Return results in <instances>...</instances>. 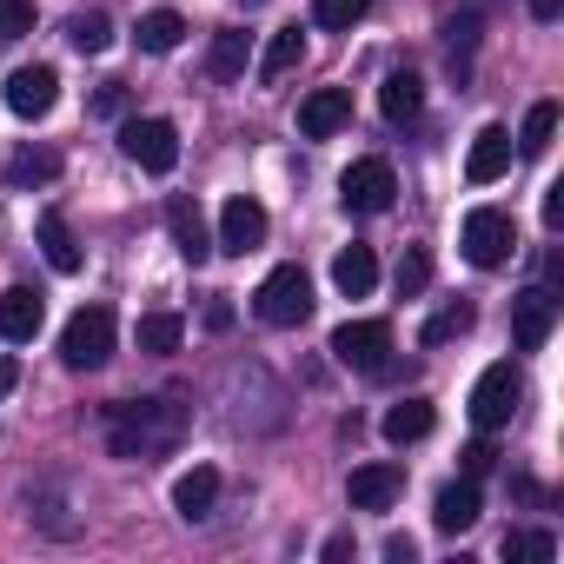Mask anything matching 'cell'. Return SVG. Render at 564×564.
<instances>
[{"mask_svg":"<svg viewBox=\"0 0 564 564\" xmlns=\"http://www.w3.org/2000/svg\"><path fill=\"white\" fill-rule=\"evenodd\" d=\"M180 432H186V405H173V399H120V405H107V445H113V458L173 452Z\"/></svg>","mask_w":564,"mask_h":564,"instance_id":"obj_1","label":"cell"},{"mask_svg":"<svg viewBox=\"0 0 564 564\" xmlns=\"http://www.w3.org/2000/svg\"><path fill=\"white\" fill-rule=\"evenodd\" d=\"M252 313L265 326H306L313 319V279H306V265H272L265 286L252 293Z\"/></svg>","mask_w":564,"mask_h":564,"instance_id":"obj_2","label":"cell"},{"mask_svg":"<svg viewBox=\"0 0 564 564\" xmlns=\"http://www.w3.org/2000/svg\"><path fill=\"white\" fill-rule=\"evenodd\" d=\"M458 246H465V259H471L478 272H491V265H505V259L518 252V219H511L505 206H471Z\"/></svg>","mask_w":564,"mask_h":564,"instance_id":"obj_3","label":"cell"},{"mask_svg":"<svg viewBox=\"0 0 564 564\" xmlns=\"http://www.w3.org/2000/svg\"><path fill=\"white\" fill-rule=\"evenodd\" d=\"M333 359L346 372H366V379H386L392 372V326L386 319H346L333 333Z\"/></svg>","mask_w":564,"mask_h":564,"instance_id":"obj_4","label":"cell"},{"mask_svg":"<svg viewBox=\"0 0 564 564\" xmlns=\"http://www.w3.org/2000/svg\"><path fill=\"white\" fill-rule=\"evenodd\" d=\"M120 153L140 166V173H173L180 166V127L160 120V113H133L120 127Z\"/></svg>","mask_w":564,"mask_h":564,"instance_id":"obj_5","label":"cell"},{"mask_svg":"<svg viewBox=\"0 0 564 564\" xmlns=\"http://www.w3.org/2000/svg\"><path fill=\"white\" fill-rule=\"evenodd\" d=\"M107 359H113V313H107V306H80V313L67 319V333H61V366L100 372Z\"/></svg>","mask_w":564,"mask_h":564,"instance_id":"obj_6","label":"cell"},{"mask_svg":"<svg viewBox=\"0 0 564 564\" xmlns=\"http://www.w3.org/2000/svg\"><path fill=\"white\" fill-rule=\"evenodd\" d=\"M392 199H399V173H392V160L366 153V160H352V166L339 173V206H346V213H386Z\"/></svg>","mask_w":564,"mask_h":564,"instance_id":"obj_7","label":"cell"},{"mask_svg":"<svg viewBox=\"0 0 564 564\" xmlns=\"http://www.w3.org/2000/svg\"><path fill=\"white\" fill-rule=\"evenodd\" d=\"M518 405H524V379H518V366H485L478 386H471V425H478V432H498V425L518 419Z\"/></svg>","mask_w":564,"mask_h":564,"instance_id":"obj_8","label":"cell"},{"mask_svg":"<svg viewBox=\"0 0 564 564\" xmlns=\"http://www.w3.org/2000/svg\"><path fill=\"white\" fill-rule=\"evenodd\" d=\"M557 293L551 286H524L518 300H511V339H518V352H544V339L557 333Z\"/></svg>","mask_w":564,"mask_h":564,"instance_id":"obj_9","label":"cell"},{"mask_svg":"<svg viewBox=\"0 0 564 564\" xmlns=\"http://www.w3.org/2000/svg\"><path fill=\"white\" fill-rule=\"evenodd\" d=\"M0 94H8V113H21V120H47L54 100H61V74H54L47 61H34V67H14Z\"/></svg>","mask_w":564,"mask_h":564,"instance_id":"obj_10","label":"cell"},{"mask_svg":"<svg viewBox=\"0 0 564 564\" xmlns=\"http://www.w3.org/2000/svg\"><path fill=\"white\" fill-rule=\"evenodd\" d=\"M219 252H232V259H246V252H259L265 246V206L259 199H246V193H232L226 206H219V239H213Z\"/></svg>","mask_w":564,"mask_h":564,"instance_id":"obj_11","label":"cell"},{"mask_svg":"<svg viewBox=\"0 0 564 564\" xmlns=\"http://www.w3.org/2000/svg\"><path fill=\"white\" fill-rule=\"evenodd\" d=\"M346 120H352V94H346V87H313V94L300 100V133H306V140H333Z\"/></svg>","mask_w":564,"mask_h":564,"instance_id":"obj_12","label":"cell"},{"mask_svg":"<svg viewBox=\"0 0 564 564\" xmlns=\"http://www.w3.org/2000/svg\"><path fill=\"white\" fill-rule=\"evenodd\" d=\"M511 173V127H478V140H471V153H465V180L471 186H491V180H505Z\"/></svg>","mask_w":564,"mask_h":564,"instance_id":"obj_13","label":"cell"},{"mask_svg":"<svg viewBox=\"0 0 564 564\" xmlns=\"http://www.w3.org/2000/svg\"><path fill=\"white\" fill-rule=\"evenodd\" d=\"M405 491V471L399 465H352V478H346V498H352V511H386L392 498Z\"/></svg>","mask_w":564,"mask_h":564,"instance_id":"obj_14","label":"cell"},{"mask_svg":"<svg viewBox=\"0 0 564 564\" xmlns=\"http://www.w3.org/2000/svg\"><path fill=\"white\" fill-rule=\"evenodd\" d=\"M41 319H47V300L34 286H8V293H0V339H8V346H28L41 333Z\"/></svg>","mask_w":564,"mask_h":564,"instance_id":"obj_15","label":"cell"},{"mask_svg":"<svg viewBox=\"0 0 564 564\" xmlns=\"http://www.w3.org/2000/svg\"><path fill=\"white\" fill-rule=\"evenodd\" d=\"M166 232H173V246H180L186 265H206L213 259V232H206V213L193 199H166Z\"/></svg>","mask_w":564,"mask_h":564,"instance_id":"obj_16","label":"cell"},{"mask_svg":"<svg viewBox=\"0 0 564 564\" xmlns=\"http://www.w3.org/2000/svg\"><path fill=\"white\" fill-rule=\"evenodd\" d=\"M478 511H485V498H478V478H452V485L432 498V524H438L445 538L471 531V524H478Z\"/></svg>","mask_w":564,"mask_h":564,"instance_id":"obj_17","label":"cell"},{"mask_svg":"<svg viewBox=\"0 0 564 564\" xmlns=\"http://www.w3.org/2000/svg\"><path fill=\"white\" fill-rule=\"evenodd\" d=\"M213 505H219V471H213V465H193V471L173 478V511H180L186 524L213 518Z\"/></svg>","mask_w":564,"mask_h":564,"instance_id":"obj_18","label":"cell"},{"mask_svg":"<svg viewBox=\"0 0 564 564\" xmlns=\"http://www.w3.org/2000/svg\"><path fill=\"white\" fill-rule=\"evenodd\" d=\"M379 113H386L392 127H405V120H419V113H425V80H419L412 67H399V74H386V87H379Z\"/></svg>","mask_w":564,"mask_h":564,"instance_id":"obj_19","label":"cell"},{"mask_svg":"<svg viewBox=\"0 0 564 564\" xmlns=\"http://www.w3.org/2000/svg\"><path fill=\"white\" fill-rule=\"evenodd\" d=\"M333 286H339L346 300H366V293L379 286V259H372V246H346V252L333 259Z\"/></svg>","mask_w":564,"mask_h":564,"instance_id":"obj_20","label":"cell"},{"mask_svg":"<svg viewBox=\"0 0 564 564\" xmlns=\"http://www.w3.org/2000/svg\"><path fill=\"white\" fill-rule=\"evenodd\" d=\"M54 180H61V153H54V147H21V153L8 160V186H14V193L54 186Z\"/></svg>","mask_w":564,"mask_h":564,"instance_id":"obj_21","label":"cell"},{"mask_svg":"<svg viewBox=\"0 0 564 564\" xmlns=\"http://www.w3.org/2000/svg\"><path fill=\"white\" fill-rule=\"evenodd\" d=\"M34 239H41V252H47V265H54V272H80V239H74L67 213H41Z\"/></svg>","mask_w":564,"mask_h":564,"instance_id":"obj_22","label":"cell"},{"mask_svg":"<svg viewBox=\"0 0 564 564\" xmlns=\"http://www.w3.org/2000/svg\"><path fill=\"white\" fill-rule=\"evenodd\" d=\"M432 425H438V412H432V399H399V405L386 412V425H379V432H386L392 445H419V438H425Z\"/></svg>","mask_w":564,"mask_h":564,"instance_id":"obj_23","label":"cell"},{"mask_svg":"<svg viewBox=\"0 0 564 564\" xmlns=\"http://www.w3.org/2000/svg\"><path fill=\"white\" fill-rule=\"evenodd\" d=\"M300 61H306V34H300V28H279V34L265 41V54H259V80H265V87L286 80Z\"/></svg>","mask_w":564,"mask_h":564,"instance_id":"obj_24","label":"cell"},{"mask_svg":"<svg viewBox=\"0 0 564 564\" xmlns=\"http://www.w3.org/2000/svg\"><path fill=\"white\" fill-rule=\"evenodd\" d=\"M133 41H140V54H173V47L186 41V21H180L173 8H153V14H140Z\"/></svg>","mask_w":564,"mask_h":564,"instance_id":"obj_25","label":"cell"},{"mask_svg":"<svg viewBox=\"0 0 564 564\" xmlns=\"http://www.w3.org/2000/svg\"><path fill=\"white\" fill-rule=\"evenodd\" d=\"M471 319H478V313H471L465 300H452V306H438V313L425 319V333H419V346H425V352H438V346H452V339H465V333H471Z\"/></svg>","mask_w":564,"mask_h":564,"instance_id":"obj_26","label":"cell"},{"mask_svg":"<svg viewBox=\"0 0 564 564\" xmlns=\"http://www.w3.org/2000/svg\"><path fill=\"white\" fill-rule=\"evenodd\" d=\"M67 47H74V54H107V47H113V21H107L100 8L74 14V21H67Z\"/></svg>","mask_w":564,"mask_h":564,"instance_id":"obj_27","label":"cell"},{"mask_svg":"<svg viewBox=\"0 0 564 564\" xmlns=\"http://www.w3.org/2000/svg\"><path fill=\"white\" fill-rule=\"evenodd\" d=\"M133 339H140V352H180L186 319H180V313H147V319L133 326Z\"/></svg>","mask_w":564,"mask_h":564,"instance_id":"obj_28","label":"cell"},{"mask_svg":"<svg viewBox=\"0 0 564 564\" xmlns=\"http://www.w3.org/2000/svg\"><path fill=\"white\" fill-rule=\"evenodd\" d=\"M246 34L239 28H226V34H213V54H206V67H213V80H239L246 74Z\"/></svg>","mask_w":564,"mask_h":564,"instance_id":"obj_29","label":"cell"},{"mask_svg":"<svg viewBox=\"0 0 564 564\" xmlns=\"http://www.w3.org/2000/svg\"><path fill=\"white\" fill-rule=\"evenodd\" d=\"M551 140H557V100H538V107L524 113V133H518V147H524V153H544Z\"/></svg>","mask_w":564,"mask_h":564,"instance_id":"obj_30","label":"cell"},{"mask_svg":"<svg viewBox=\"0 0 564 564\" xmlns=\"http://www.w3.org/2000/svg\"><path fill=\"white\" fill-rule=\"evenodd\" d=\"M505 557H511V564H518V557L551 564V557H557V538H551V531H505Z\"/></svg>","mask_w":564,"mask_h":564,"instance_id":"obj_31","label":"cell"},{"mask_svg":"<svg viewBox=\"0 0 564 564\" xmlns=\"http://www.w3.org/2000/svg\"><path fill=\"white\" fill-rule=\"evenodd\" d=\"M425 279H432V259H425V246H405V259H399V272H392L399 300H419V293H425Z\"/></svg>","mask_w":564,"mask_h":564,"instance_id":"obj_32","label":"cell"},{"mask_svg":"<svg viewBox=\"0 0 564 564\" xmlns=\"http://www.w3.org/2000/svg\"><path fill=\"white\" fill-rule=\"evenodd\" d=\"M366 8H372V0H313V21L333 28V34H346V28L366 21Z\"/></svg>","mask_w":564,"mask_h":564,"instance_id":"obj_33","label":"cell"},{"mask_svg":"<svg viewBox=\"0 0 564 564\" xmlns=\"http://www.w3.org/2000/svg\"><path fill=\"white\" fill-rule=\"evenodd\" d=\"M34 34V0H0V41Z\"/></svg>","mask_w":564,"mask_h":564,"instance_id":"obj_34","label":"cell"},{"mask_svg":"<svg viewBox=\"0 0 564 564\" xmlns=\"http://www.w3.org/2000/svg\"><path fill=\"white\" fill-rule=\"evenodd\" d=\"M498 465V445L491 438H478V445H465V478H485Z\"/></svg>","mask_w":564,"mask_h":564,"instance_id":"obj_35","label":"cell"},{"mask_svg":"<svg viewBox=\"0 0 564 564\" xmlns=\"http://www.w3.org/2000/svg\"><path fill=\"white\" fill-rule=\"evenodd\" d=\"M445 41H452V61L458 54H471V41H478V21L465 14V21H445Z\"/></svg>","mask_w":564,"mask_h":564,"instance_id":"obj_36","label":"cell"},{"mask_svg":"<svg viewBox=\"0 0 564 564\" xmlns=\"http://www.w3.org/2000/svg\"><path fill=\"white\" fill-rule=\"evenodd\" d=\"M94 113H100V120H113V113H127V87H120V80H107V87L94 94Z\"/></svg>","mask_w":564,"mask_h":564,"instance_id":"obj_37","label":"cell"},{"mask_svg":"<svg viewBox=\"0 0 564 564\" xmlns=\"http://www.w3.org/2000/svg\"><path fill=\"white\" fill-rule=\"evenodd\" d=\"M544 226H551V232L564 226V186H551V193H544Z\"/></svg>","mask_w":564,"mask_h":564,"instance_id":"obj_38","label":"cell"},{"mask_svg":"<svg viewBox=\"0 0 564 564\" xmlns=\"http://www.w3.org/2000/svg\"><path fill=\"white\" fill-rule=\"evenodd\" d=\"M386 557H392V564H412V557H419V544H412V538H386Z\"/></svg>","mask_w":564,"mask_h":564,"instance_id":"obj_39","label":"cell"},{"mask_svg":"<svg viewBox=\"0 0 564 564\" xmlns=\"http://www.w3.org/2000/svg\"><path fill=\"white\" fill-rule=\"evenodd\" d=\"M346 557H352V538H346V531H339V538H326V564H346Z\"/></svg>","mask_w":564,"mask_h":564,"instance_id":"obj_40","label":"cell"},{"mask_svg":"<svg viewBox=\"0 0 564 564\" xmlns=\"http://www.w3.org/2000/svg\"><path fill=\"white\" fill-rule=\"evenodd\" d=\"M206 326H213V333H226V326H232V306H219V300H213V306H206Z\"/></svg>","mask_w":564,"mask_h":564,"instance_id":"obj_41","label":"cell"},{"mask_svg":"<svg viewBox=\"0 0 564 564\" xmlns=\"http://www.w3.org/2000/svg\"><path fill=\"white\" fill-rule=\"evenodd\" d=\"M531 14H538V21H557V14H564V0H531Z\"/></svg>","mask_w":564,"mask_h":564,"instance_id":"obj_42","label":"cell"},{"mask_svg":"<svg viewBox=\"0 0 564 564\" xmlns=\"http://www.w3.org/2000/svg\"><path fill=\"white\" fill-rule=\"evenodd\" d=\"M0 392H14V359H0Z\"/></svg>","mask_w":564,"mask_h":564,"instance_id":"obj_43","label":"cell"}]
</instances>
